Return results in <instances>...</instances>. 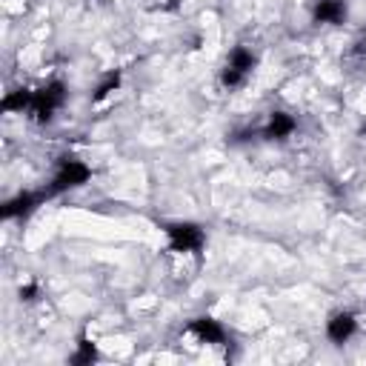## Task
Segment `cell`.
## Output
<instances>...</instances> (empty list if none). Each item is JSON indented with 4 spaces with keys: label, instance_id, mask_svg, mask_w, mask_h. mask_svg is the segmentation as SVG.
Here are the masks:
<instances>
[{
    "label": "cell",
    "instance_id": "cell-7",
    "mask_svg": "<svg viewBox=\"0 0 366 366\" xmlns=\"http://www.w3.org/2000/svg\"><path fill=\"white\" fill-rule=\"evenodd\" d=\"M358 329V320L352 312H338L329 317V324H327V338L332 343H346Z\"/></svg>",
    "mask_w": 366,
    "mask_h": 366
},
{
    "label": "cell",
    "instance_id": "cell-4",
    "mask_svg": "<svg viewBox=\"0 0 366 366\" xmlns=\"http://www.w3.org/2000/svg\"><path fill=\"white\" fill-rule=\"evenodd\" d=\"M46 198H52L49 189H43V192H20L18 198H12V201L4 203V217H6V220H12V217H26V215H32Z\"/></svg>",
    "mask_w": 366,
    "mask_h": 366
},
{
    "label": "cell",
    "instance_id": "cell-9",
    "mask_svg": "<svg viewBox=\"0 0 366 366\" xmlns=\"http://www.w3.org/2000/svg\"><path fill=\"white\" fill-rule=\"evenodd\" d=\"M32 101H34V92L20 86V89L9 92V95L4 98L0 109H4V112H23V109H32Z\"/></svg>",
    "mask_w": 366,
    "mask_h": 366
},
{
    "label": "cell",
    "instance_id": "cell-10",
    "mask_svg": "<svg viewBox=\"0 0 366 366\" xmlns=\"http://www.w3.org/2000/svg\"><path fill=\"white\" fill-rule=\"evenodd\" d=\"M101 355H98V346L92 343L86 335H80L77 338V349L72 352V358H69V363H75V366H92Z\"/></svg>",
    "mask_w": 366,
    "mask_h": 366
},
{
    "label": "cell",
    "instance_id": "cell-14",
    "mask_svg": "<svg viewBox=\"0 0 366 366\" xmlns=\"http://www.w3.org/2000/svg\"><path fill=\"white\" fill-rule=\"evenodd\" d=\"M18 295H20V301H34V298H37V284H26V286H20Z\"/></svg>",
    "mask_w": 366,
    "mask_h": 366
},
{
    "label": "cell",
    "instance_id": "cell-15",
    "mask_svg": "<svg viewBox=\"0 0 366 366\" xmlns=\"http://www.w3.org/2000/svg\"><path fill=\"white\" fill-rule=\"evenodd\" d=\"M355 55H366V37H363V40L355 46Z\"/></svg>",
    "mask_w": 366,
    "mask_h": 366
},
{
    "label": "cell",
    "instance_id": "cell-13",
    "mask_svg": "<svg viewBox=\"0 0 366 366\" xmlns=\"http://www.w3.org/2000/svg\"><path fill=\"white\" fill-rule=\"evenodd\" d=\"M244 80H246L244 72H238V69H232V66H223V72H220V83H223L226 89H238V86H244Z\"/></svg>",
    "mask_w": 366,
    "mask_h": 366
},
{
    "label": "cell",
    "instance_id": "cell-12",
    "mask_svg": "<svg viewBox=\"0 0 366 366\" xmlns=\"http://www.w3.org/2000/svg\"><path fill=\"white\" fill-rule=\"evenodd\" d=\"M120 86V72H109L101 83H98V89H95V95H92V101H95V103H101V101H106L109 95H112V92Z\"/></svg>",
    "mask_w": 366,
    "mask_h": 366
},
{
    "label": "cell",
    "instance_id": "cell-8",
    "mask_svg": "<svg viewBox=\"0 0 366 366\" xmlns=\"http://www.w3.org/2000/svg\"><path fill=\"white\" fill-rule=\"evenodd\" d=\"M189 332H195L201 343H223L226 341V329L215 317H195L189 324Z\"/></svg>",
    "mask_w": 366,
    "mask_h": 366
},
{
    "label": "cell",
    "instance_id": "cell-6",
    "mask_svg": "<svg viewBox=\"0 0 366 366\" xmlns=\"http://www.w3.org/2000/svg\"><path fill=\"white\" fill-rule=\"evenodd\" d=\"M315 23L341 26L346 20V0H315Z\"/></svg>",
    "mask_w": 366,
    "mask_h": 366
},
{
    "label": "cell",
    "instance_id": "cell-11",
    "mask_svg": "<svg viewBox=\"0 0 366 366\" xmlns=\"http://www.w3.org/2000/svg\"><path fill=\"white\" fill-rule=\"evenodd\" d=\"M226 66H232V69H238V72H244V75H249L255 66H258V58L246 49V46H235L232 52H229V61H226Z\"/></svg>",
    "mask_w": 366,
    "mask_h": 366
},
{
    "label": "cell",
    "instance_id": "cell-1",
    "mask_svg": "<svg viewBox=\"0 0 366 366\" xmlns=\"http://www.w3.org/2000/svg\"><path fill=\"white\" fill-rule=\"evenodd\" d=\"M63 101H66V86H63V80H52V83H46L43 89H37L34 92V101H32V118L37 120V123H52V118H55V112L63 106Z\"/></svg>",
    "mask_w": 366,
    "mask_h": 366
},
{
    "label": "cell",
    "instance_id": "cell-3",
    "mask_svg": "<svg viewBox=\"0 0 366 366\" xmlns=\"http://www.w3.org/2000/svg\"><path fill=\"white\" fill-rule=\"evenodd\" d=\"M89 177H92V169H89L83 160L63 158V160L58 163V172H55V177H52L49 192H52V195H63V192H69V189H77V187H83V183H89Z\"/></svg>",
    "mask_w": 366,
    "mask_h": 366
},
{
    "label": "cell",
    "instance_id": "cell-5",
    "mask_svg": "<svg viewBox=\"0 0 366 366\" xmlns=\"http://www.w3.org/2000/svg\"><path fill=\"white\" fill-rule=\"evenodd\" d=\"M298 129V120L289 115V112H272L269 115V123L263 126V137L266 141H286V137Z\"/></svg>",
    "mask_w": 366,
    "mask_h": 366
},
{
    "label": "cell",
    "instance_id": "cell-2",
    "mask_svg": "<svg viewBox=\"0 0 366 366\" xmlns=\"http://www.w3.org/2000/svg\"><path fill=\"white\" fill-rule=\"evenodd\" d=\"M166 238L172 252H201L206 246V232L192 220L166 223Z\"/></svg>",
    "mask_w": 366,
    "mask_h": 366
}]
</instances>
